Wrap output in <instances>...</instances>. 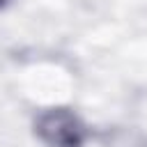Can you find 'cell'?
<instances>
[{
  "mask_svg": "<svg viewBox=\"0 0 147 147\" xmlns=\"http://www.w3.org/2000/svg\"><path fill=\"white\" fill-rule=\"evenodd\" d=\"M34 133L48 147H83L87 140L85 122L62 106L41 110L34 119Z\"/></svg>",
  "mask_w": 147,
  "mask_h": 147,
  "instance_id": "cell-1",
  "label": "cell"
},
{
  "mask_svg": "<svg viewBox=\"0 0 147 147\" xmlns=\"http://www.w3.org/2000/svg\"><path fill=\"white\" fill-rule=\"evenodd\" d=\"M7 2H9V0H0V9H2V7L7 5Z\"/></svg>",
  "mask_w": 147,
  "mask_h": 147,
  "instance_id": "cell-2",
  "label": "cell"
}]
</instances>
